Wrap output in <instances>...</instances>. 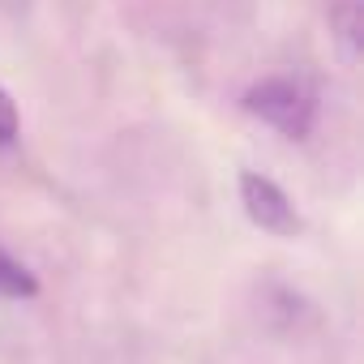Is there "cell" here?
<instances>
[{
  "mask_svg": "<svg viewBox=\"0 0 364 364\" xmlns=\"http://www.w3.org/2000/svg\"><path fill=\"white\" fill-rule=\"evenodd\" d=\"M240 107L291 141H304L317 124V95L300 77H262L245 90Z\"/></svg>",
  "mask_w": 364,
  "mask_h": 364,
  "instance_id": "obj_1",
  "label": "cell"
},
{
  "mask_svg": "<svg viewBox=\"0 0 364 364\" xmlns=\"http://www.w3.org/2000/svg\"><path fill=\"white\" fill-rule=\"evenodd\" d=\"M14 141H18V107H14L9 90L0 86V150L14 146Z\"/></svg>",
  "mask_w": 364,
  "mask_h": 364,
  "instance_id": "obj_5",
  "label": "cell"
},
{
  "mask_svg": "<svg viewBox=\"0 0 364 364\" xmlns=\"http://www.w3.org/2000/svg\"><path fill=\"white\" fill-rule=\"evenodd\" d=\"M330 31H334V43L343 52V60H360V48H364V18H360V5L355 0H334L330 5Z\"/></svg>",
  "mask_w": 364,
  "mask_h": 364,
  "instance_id": "obj_3",
  "label": "cell"
},
{
  "mask_svg": "<svg viewBox=\"0 0 364 364\" xmlns=\"http://www.w3.org/2000/svg\"><path fill=\"white\" fill-rule=\"evenodd\" d=\"M240 206H245L249 223L262 228L266 236H300V228H304L291 198L262 171H240Z\"/></svg>",
  "mask_w": 364,
  "mask_h": 364,
  "instance_id": "obj_2",
  "label": "cell"
},
{
  "mask_svg": "<svg viewBox=\"0 0 364 364\" xmlns=\"http://www.w3.org/2000/svg\"><path fill=\"white\" fill-rule=\"evenodd\" d=\"M31 296H39V279L0 249V300H31Z\"/></svg>",
  "mask_w": 364,
  "mask_h": 364,
  "instance_id": "obj_4",
  "label": "cell"
}]
</instances>
